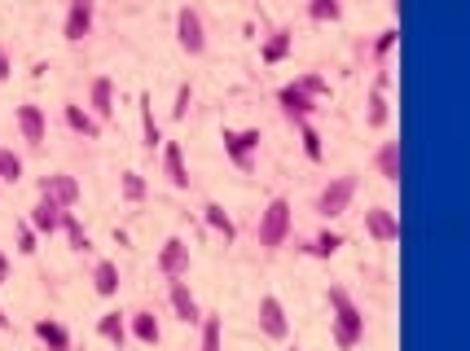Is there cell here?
Listing matches in <instances>:
<instances>
[{
	"instance_id": "74e56055",
	"label": "cell",
	"mask_w": 470,
	"mask_h": 351,
	"mask_svg": "<svg viewBox=\"0 0 470 351\" xmlns=\"http://www.w3.org/2000/svg\"><path fill=\"white\" fill-rule=\"evenodd\" d=\"M374 88L387 92V88H392V70H378V75H374Z\"/></svg>"
},
{
	"instance_id": "ffe728a7",
	"label": "cell",
	"mask_w": 470,
	"mask_h": 351,
	"mask_svg": "<svg viewBox=\"0 0 470 351\" xmlns=\"http://www.w3.org/2000/svg\"><path fill=\"white\" fill-rule=\"evenodd\" d=\"M128 339H137V343H146V347H158L163 325H158L155 312H132V316H128Z\"/></svg>"
},
{
	"instance_id": "e575fe53",
	"label": "cell",
	"mask_w": 470,
	"mask_h": 351,
	"mask_svg": "<svg viewBox=\"0 0 470 351\" xmlns=\"http://www.w3.org/2000/svg\"><path fill=\"white\" fill-rule=\"evenodd\" d=\"M13 251H18V255H27V259H31V255L40 251V233H36V228H31L27 219L18 224V237H13Z\"/></svg>"
},
{
	"instance_id": "ba28073f",
	"label": "cell",
	"mask_w": 470,
	"mask_h": 351,
	"mask_svg": "<svg viewBox=\"0 0 470 351\" xmlns=\"http://www.w3.org/2000/svg\"><path fill=\"white\" fill-rule=\"evenodd\" d=\"M40 198H49V203L71 211L84 198V189H79V180L71 172H49V176H40Z\"/></svg>"
},
{
	"instance_id": "8fae6325",
	"label": "cell",
	"mask_w": 470,
	"mask_h": 351,
	"mask_svg": "<svg viewBox=\"0 0 470 351\" xmlns=\"http://www.w3.org/2000/svg\"><path fill=\"white\" fill-rule=\"evenodd\" d=\"M13 124H18V132L27 145H44L49 140V115H44V106H36V101H22L18 110H13Z\"/></svg>"
},
{
	"instance_id": "cb8c5ba5",
	"label": "cell",
	"mask_w": 470,
	"mask_h": 351,
	"mask_svg": "<svg viewBox=\"0 0 470 351\" xmlns=\"http://www.w3.org/2000/svg\"><path fill=\"white\" fill-rule=\"evenodd\" d=\"M198 351H225V316H207L203 312V321H198Z\"/></svg>"
},
{
	"instance_id": "e0dca14e",
	"label": "cell",
	"mask_w": 470,
	"mask_h": 351,
	"mask_svg": "<svg viewBox=\"0 0 470 351\" xmlns=\"http://www.w3.org/2000/svg\"><path fill=\"white\" fill-rule=\"evenodd\" d=\"M374 167L387 185H400V172H404V154H400V140H383L374 149Z\"/></svg>"
},
{
	"instance_id": "ab89813d",
	"label": "cell",
	"mask_w": 470,
	"mask_h": 351,
	"mask_svg": "<svg viewBox=\"0 0 470 351\" xmlns=\"http://www.w3.org/2000/svg\"><path fill=\"white\" fill-rule=\"evenodd\" d=\"M4 281H9V255L0 251V285H4Z\"/></svg>"
},
{
	"instance_id": "3957f363",
	"label": "cell",
	"mask_w": 470,
	"mask_h": 351,
	"mask_svg": "<svg viewBox=\"0 0 470 351\" xmlns=\"http://www.w3.org/2000/svg\"><path fill=\"white\" fill-rule=\"evenodd\" d=\"M356 176L347 172V176H334L330 185H321V194H316V203H313V211L321 215V219H339L343 211L352 207V198H356Z\"/></svg>"
},
{
	"instance_id": "83f0119b",
	"label": "cell",
	"mask_w": 470,
	"mask_h": 351,
	"mask_svg": "<svg viewBox=\"0 0 470 351\" xmlns=\"http://www.w3.org/2000/svg\"><path fill=\"white\" fill-rule=\"evenodd\" d=\"M387 124H392V101H387V92L374 88V92H370V110H365V128L378 132V128H387Z\"/></svg>"
},
{
	"instance_id": "f546056e",
	"label": "cell",
	"mask_w": 470,
	"mask_h": 351,
	"mask_svg": "<svg viewBox=\"0 0 470 351\" xmlns=\"http://www.w3.org/2000/svg\"><path fill=\"white\" fill-rule=\"evenodd\" d=\"M18 180H22V154L0 145V185H18Z\"/></svg>"
},
{
	"instance_id": "484cf974",
	"label": "cell",
	"mask_w": 470,
	"mask_h": 351,
	"mask_svg": "<svg viewBox=\"0 0 470 351\" xmlns=\"http://www.w3.org/2000/svg\"><path fill=\"white\" fill-rule=\"evenodd\" d=\"M339 251H343V233H334V228H321V233H313L304 242V255H313V259H330Z\"/></svg>"
},
{
	"instance_id": "f1b7e54d",
	"label": "cell",
	"mask_w": 470,
	"mask_h": 351,
	"mask_svg": "<svg viewBox=\"0 0 470 351\" xmlns=\"http://www.w3.org/2000/svg\"><path fill=\"white\" fill-rule=\"evenodd\" d=\"M62 233H67V242H71V251H76V255H88V251H92V233L79 224L71 211L62 215Z\"/></svg>"
},
{
	"instance_id": "ac0fdd59",
	"label": "cell",
	"mask_w": 470,
	"mask_h": 351,
	"mask_svg": "<svg viewBox=\"0 0 470 351\" xmlns=\"http://www.w3.org/2000/svg\"><path fill=\"white\" fill-rule=\"evenodd\" d=\"M62 119H67V128L76 132V137H84V140H97L101 137V124L88 115V106H79V101H67L62 106Z\"/></svg>"
},
{
	"instance_id": "9a60e30c",
	"label": "cell",
	"mask_w": 470,
	"mask_h": 351,
	"mask_svg": "<svg viewBox=\"0 0 470 351\" xmlns=\"http://www.w3.org/2000/svg\"><path fill=\"white\" fill-rule=\"evenodd\" d=\"M277 106H282V115L295 119V124L313 119V110H316V101L308 97V92H299L295 84H282V88H277Z\"/></svg>"
},
{
	"instance_id": "836d02e7",
	"label": "cell",
	"mask_w": 470,
	"mask_h": 351,
	"mask_svg": "<svg viewBox=\"0 0 470 351\" xmlns=\"http://www.w3.org/2000/svg\"><path fill=\"white\" fill-rule=\"evenodd\" d=\"M299 140H304V154H308V163H321L325 145H321V132L313 128V119H304V124H299Z\"/></svg>"
},
{
	"instance_id": "7c38bea8",
	"label": "cell",
	"mask_w": 470,
	"mask_h": 351,
	"mask_svg": "<svg viewBox=\"0 0 470 351\" xmlns=\"http://www.w3.org/2000/svg\"><path fill=\"white\" fill-rule=\"evenodd\" d=\"M365 233L378 246H392V242H400V215L392 207H370L365 211Z\"/></svg>"
},
{
	"instance_id": "4dcf8cb0",
	"label": "cell",
	"mask_w": 470,
	"mask_h": 351,
	"mask_svg": "<svg viewBox=\"0 0 470 351\" xmlns=\"http://www.w3.org/2000/svg\"><path fill=\"white\" fill-rule=\"evenodd\" d=\"M295 88H299V92H308L313 101L330 97V79H325V75H316V70H304V75L295 79Z\"/></svg>"
},
{
	"instance_id": "9c48e42d",
	"label": "cell",
	"mask_w": 470,
	"mask_h": 351,
	"mask_svg": "<svg viewBox=\"0 0 470 351\" xmlns=\"http://www.w3.org/2000/svg\"><path fill=\"white\" fill-rule=\"evenodd\" d=\"M167 303H171V316H176L180 325H198V321H203V307H198V299H194V290H189L185 277L167 281Z\"/></svg>"
},
{
	"instance_id": "2e32d148",
	"label": "cell",
	"mask_w": 470,
	"mask_h": 351,
	"mask_svg": "<svg viewBox=\"0 0 470 351\" xmlns=\"http://www.w3.org/2000/svg\"><path fill=\"white\" fill-rule=\"evenodd\" d=\"M62 215H67V207H58V203L40 198V203L31 207V215H27V224H31L40 237H53V233H62Z\"/></svg>"
},
{
	"instance_id": "8992f818",
	"label": "cell",
	"mask_w": 470,
	"mask_h": 351,
	"mask_svg": "<svg viewBox=\"0 0 470 351\" xmlns=\"http://www.w3.org/2000/svg\"><path fill=\"white\" fill-rule=\"evenodd\" d=\"M255 321H259V334H264V339H273V343H286V339H291V316H286V307H282L277 294H264V299H259Z\"/></svg>"
},
{
	"instance_id": "b9f144b4",
	"label": "cell",
	"mask_w": 470,
	"mask_h": 351,
	"mask_svg": "<svg viewBox=\"0 0 470 351\" xmlns=\"http://www.w3.org/2000/svg\"><path fill=\"white\" fill-rule=\"evenodd\" d=\"M291 351H299V347H291Z\"/></svg>"
},
{
	"instance_id": "8d00e7d4",
	"label": "cell",
	"mask_w": 470,
	"mask_h": 351,
	"mask_svg": "<svg viewBox=\"0 0 470 351\" xmlns=\"http://www.w3.org/2000/svg\"><path fill=\"white\" fill-rule=\"evenodd\" d=\"M395 40H400V31H395V27L378 31V40H374V58H378V62H387V53L395 49Z\"/></svg>"
},
{
	"instance_id": "4316f807",
	"label": "cell",
	"mask_w": 470,
	"mask_h": 351,
	"mask_svg": "<svg viewBox=\"0 0 470 351\" xmlns=\"http://www.w3.org/2000/svg\"><path fill=\"white\" fill-rule=\"evenodd\" d=\"M203 219H207V228L216 233V237H225V242H234L237 237V224H234V215L220 207V203H207L203 207Z\"/></svg>"
},
{
	"instance_id": "d590c367",
	"label": "cell",
	"mask_w": 470,
	"mask_h": 351,
	"mask_svg": "<svg viewBox=\"0 0 470 351\" xmlns=\"http://www.w3.org/2000/svg\"><path fill=\"white\" fill-rule=\"evenodd\" d=\"M189 106H194V88H189V84H180V88H176V101H171V119L180 124V119L189 115Z\"/></svg>"
},
{
	"instance_id": "5bb4252c",
	"label": "cell",
	"mask_w": 470,
	"mask_h": 351,
	"mask_svg": "<svg viewBox=\"0 0 470 351\" xmlns=\"http://www.w3.org/2000/svg\"><path fill=\"white\" fill-rule=\"evenodd\" d=\"M158 149H163V176H167V185L171 189H189V163H185L180 140H163Z\"/></svg>"
},
{
	"instance_id": "d6986e66",
	"label": "cell",
	"mask_w": 470,
	"mask_h": 351,
	"mask_svg": "<svg viewBox=\"0 0 470 351\" xmlns=\"http://www.w3.org/2000/svg\"><path fill=\"white\" fill-rule=\"evenodd\" d=\"M31 330H36V339L44 343V351H71V334H67V325H62V321H53V316H40Z\"/></svg>"
},
{
	"instance_id": "4fadbf2b",
	"label": "cell",
	"mask_w": 470,
	"mask_h": 351,
	"mask_svg": "<svg viewBox=\"0 0 470 351\" xmlns=\"http://www.w3.org/2000/svg\"><path fill=\"white\" fill-rule=\"evenodd\" d=\"M88 115H92L97 124L115 119V79H110V75H97V79L88 84Z\"/></svg>"
},
{
	"instance_id": "603a6c76",
	"label": "cell",
	"mask_w": 470,
	"mask_h": 351,
	"mask_svg": "<svg viewBox=\"0 0 470 351\" xmlns=\"http://www.w3.org/2000/svg\"><path fill=\"white\" fill-rule=\"evenodd\" d=\"M97 339H106L110 347H123L128 343V316L123 312H101L97 316Z\"/></svg>"
},
{
	"instance_id": "6da1fadb",
	"label": "cell",
	"mask_w": 470,
	"mask_h": 351,
	"mask_svg": "<svg viewBox=\"0 0 470 351\" xmlns=\"http://www.w3.org/2000/svg\"><path fill=\"white\" fill-rule=\"evenodd\" d=\"M330 303V321H334V347H356L365 339V312L356 307V299L347 294V285H330L325 290Z\"/></svg>"
},
{
	"instance_id": "f35d334b",
	"label": "cell",
	"mask_w": 470,
	"mask_h": 351,
	"mask_svg": "<svg viewBox=\"0 0 470 351\" xmlns=\"http://www.w3.org/2000/svg\"><path fill=\"white\" fill-rule=\"evenodd\" d=\"M9 75H13V62H9V53L0 49V79H9Z\"/></svg>"
},
{
	"instance_id": "44dd1931",
	"label": "cell",
	"mask_w": 470,
	"mask_h": 351,
	"mask_svg": "<svg viewBox=\"0 0 470 351\" xmlns=\"http://www.w3.org/2000/svg\"><path fill=\"white\" fill-rule=\"evenodd\" d=\"M137 106H141V145L155 154L158 145H163V128H158V119H155V97H150V92H141V97H137Z\"/></svg>"
},
{
	"instance_id": "277c9868",
	"label": "cell",
	"mask_w": 470,
	"mask_h": 351,
	"mask_svg": "<svg viewBox=\"0 0 470 351\" xmlns=\"http://www.w3.org/2000/svg\"><path fill=\"white\" fill-rule=\"evenodd\" d=\"M225 158L234 163L237 172H255V154H259V128H225Z\"/></svg>"
},
{
	"instance_id": "52a82bcc",
	"label": "cell",
	"mask_w": 470,
	"mask_h": 351,
	"mask_svg": "<svg viewBox=\"0 0 470 351\" xmlns=\"http://www.w3.org/2000/svg\"><path fill=\"white\" fill-rule=\"evenodd\" d=\"M189 264H194V255H189V242H185V237H167V242L158 246L155 268L167 281H171V277H189Z\"/></svg>"
},
{
	"instance_id": "5b68a950",
	"label": "cell",
	"mask_w": 470,
	"mask_h": 351,
	"mask_svg": "<svg viewBox=\"0 0 470 351\" xmlns=\"http://www.w3.org/2000/svg\"><path fill=\"white\" fill-rule=\"evenodd\" d=\"M176 44H180L189 58H203V53H207V22H203V13H198L194 4L176 9Z\"/></svg>"
},
{
	"instance_id": "1f68e13d",
	"label": "cell",
	"mask_w": 470,
	"mask_h": 351,
	"mask_svg": "<svg viewBox=\"0 0 470 351\" xmlns=\"http://www.w3.org/2000/svg\"><path fill=\"white\" fill-rule=\"evenodd\" d=\"M119 194H123V203H141L146 198V176L141 172H123L119 176Z\"/></svg>"
},
{
	"instance_id": "7a4b0ae2",
	"label": "cell",
	"mask_w": 470,
	"mask_h": 351,
	"mask_svg": "<svg viewBox=\"0 0 470 351\" xmlns=\"http://www.w3.org/2000/svg\"><path fill=\"white\" fill-rule=\"evenodd\" d=\"M291 228H295V207L286 198H273L268 207L259 211V246L264 251H282Z\"/></svg>"
},
{
	"instance_id": "60d3db41",
	"label": "cell",
	"mask_w": 470,
	"mask_h": 351,
	"mask_svg": "<svg viewBox=\"0 0 470 351\" xmlns=\"http://www.w3.org/2000/svg\"><path fill=\"white\" fill-rule=\"evenodd\" d=\"M0 325H9V316H4V312H0Z\"/></svg>"
},
{
	"instance_id": "30bf717a",
	"label": "cell",
	"mask_w": 470,
	"mask_h": 351,
	"mask_svg": "<svg viewBox=\"0 0 470 351\" xmlns=\"http://www.w3.org/2000/svg\"><path fill=\"white\" fill-rule=\"evenodd\" d=\"M92 22H97V0H71L67 4V18H62V36L79 44L92 36Z\"/></svg>"
},
{
	"instance_id": "d6a6232c",
	"label": "cell",
	"mask_w": 470,
	"mask_h": 351,
	"mask_svg": "<svg viewBox=\"0 0 470 351\" xmlns=\"http://www.w3.org/2000/svg\"><path fill=\"white\" fill-rule=\"evenodd\" d=\"M308 18L313 22H339L343 18V0H308Z\"/></svg>"
},
{
	"instance_id": "d4e9b609",
	"label": "cell",
	"mask_w": 470,
	"mask_h": 351,
	"mask_svg": "<svg viewBox=\"0 0 470 351\" xmlns=\"http://www.w3.org/2000/svg\"><path fill=\"white\" fill-rule=\"evenodd\" d=\"M119 264H115V259H97V264H92V290H97V294H101V299H115V294H119Z\"/></svg>"
},
{
	"instance_id": "7402d4cb",
	"label": "cell",
	"mask_w": 470,
	"mask_h": 351,
	"mask_svg": "<svg viewBox=\"0 0 470 351\" xmlns=\"http://www.w3.org/2000/svg\"><path fill=\"white\" fill-rule=\"evenodd\" d=\"M291 49H295V36H291V31H273V36L259 44V62H264V67H277V62L291 58Z\"/></svg>"
}]
</instances>
